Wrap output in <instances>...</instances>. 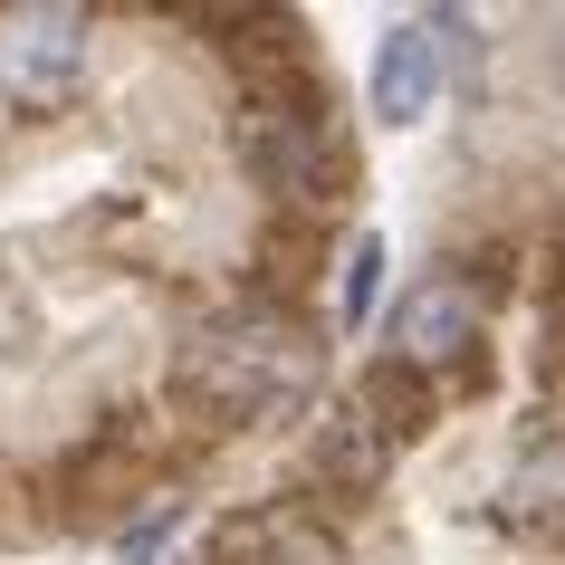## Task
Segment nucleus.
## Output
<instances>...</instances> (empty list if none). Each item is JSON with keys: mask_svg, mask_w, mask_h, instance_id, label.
I'll use <instances>...</instances> for the list:
<instances>
[{"mask_svg": "<svg viewBox=\"0 0 565 565\" xmlns=\"http://www.w3.org/2000/svg\"><path fill=\"white\" fill-rule=\"evenodd\" d=\"M307 374H317V345H307L288 317H268V307L202 327V335H192V355H182V384L202 393L211 413H231V422L288 413V403L307 393Z\"/></svg>", "mask_w": 565, "mask_h": 565, "instance_id": "obj_1", "label": "nucleus"}, {"mask_svg": "<svg viewBox=\"0 0 565 565\" xmlns=\"http://www.w3.org/2000/svg\"><path fill=\"white\" fill-rule=\"evenodd\" d=\"M87 77V10H10L0 20V96L20 106H58Z\"/></svg>", "mask_w": 565, "mask_h": 565, "instance_id": "obj_2", "label": "nucleus"}, {"mask_svg": "<svg viewBox=\"0 0 565 565\" xmlns=\"http://www.w3.org/2000/svg\"><path fill=\"white\" fill-rule=\"evenodd\" d=\"M441 96V30L431 20H393L374 49V116L384 125H422Z\"/></svg>", "mask_w": 565, "mask_h": 565, "instance_id": "obj_3", "label": "nucleus"}, {"mask_svg": "<svg viewBox=\"0 0 565 565\" xmlns=\"http://www.w3.org/2000/svg\"><path fill=\"white\" fill-rule=\"evenodd\" d=\"M470 335H479V298L460 288V278H422L413 298L393 307L403 364H450V355H470Z\"/></svg>", "mask_w": 565, "mask_h": 565, "instance_id": "obj_4", "label": "nucleus"}, {"mask_svg": "<svg viewBox=\"0 0 565 565\" xmlns=\"http://www.w3.org/2000/svg\"><path fill=\"white\" fill-rule=\"evenodd\" d=\"M239 145H249V173H259L268 192H288V202L317 192V163H327V153H317V116H307V106H259Z\"/></svg>", "mask_w": 565, "mask_h": 565, "instance_id": "obj_5", "label": "nucleus"}, {"mask_svg": "<svg viewBox=\"0 0 565 565\" xmlns=\"http://www.w3.org/2000/svg\"><path fill=\"white\" fill-rule=\"evenodd\" d=\"M374 460H384V450H374V422H364V413H335V422H327V470L364 489V479H374Z\"/></svg>", "mask_w": 565, "mask_h": 565, "instance_id": "obj_6", "label": "nucleus"}, {"mask_svg": "<svg viewBox=\"0 0 565 565\" xmlns=\"http://www.w3.org/2000/svg\"><path fill=\"white\" fill-rule=\"evenodd\" d=\"M374 268H384V239H355V249H345V317L374 307Z\"/></svg>", "mask_w": 565, "mask_h": 565, "instance_id": "obj_7", "label": "nucleus"}, {"mask_svg": "<svg viewBox=\"0 0 565 565\" xmlns=\"http://www.w3.org/2000/svg\"><path fill=\"white\" fill-rule=\"evenodd\" d=\"M518 499H527V508H565V450H546V460L518 470Z\"/></svg>", "mask_w": 565, "mask_h": 565, "instance_id": "obj_8", "label": "nucleus"}]
</instances>
